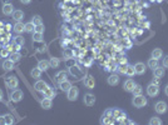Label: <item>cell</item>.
<instances>
[{"label": "cell", "instance_id": "obj_49", "mask_svg": "<svg viewBox=\"0 0 168 125\" xmlns=\"http://www.w3.org/2000/svg\"><path fill=\"white\" fill-rule=\"evenodd\" d=\"M2 99H3V90L0 89V100H2Z\"/></svg>", "mask_w": 168, "mask_h": 125}, {"label": "cell", "instance_id": "obj_38", "mask_svg": "<svg viewBox=\"0 0 168 125\" xmlns=\"http://www.w3.org/2000/svg\"><path fill=\"white\" fill-rule=\"evenodd\" d=\"M126 70H127V64H121V65L118 66V71H119L121 74H126Z\"/></svg>", "mask_w": 168, "mask_h": 125}, {"label": "cell", "instance_id": "obj_5", "mask_svg": "<svg viewBox=\"0 0 168 125\" xmlns=\"http://www.w3.org/2000/svg\"><path fill=\"white\" fill-rule=\"evenodd\" d=\"M78 95H79V89H78L77 86H73V85H72V88L67 91V98H68V100H70V101H75V100L78 99Z\"/></svg>", "mask_w": 168, "mask_h": 125}, {"label": "cell", "instance_id": "obj_35", "mask_svg": "<svg viewBox=\"0 0 168 125\" xmlns=\"http://www.w3.org/2000/svg\"><path fill=\"white\" fill-rule=\"evenodd\" d=\"M4 118H5V124H7V125H13V124H14V118H13V115L5 114Z\"/></svg>", "mask_w": 168, "mask_h": 125}, {"label": "cell", "instance_id": "obj_47", "mask_svg": "<svg viewBox=\"0 0 168 125\" xmlns=\"http://www.w3.org/2000/svg\"><path fill=\"white\" fill-rule=\"evenodd\" d=\"M3 4H12V0H2Z\"/></svg>", "mask_w": 168, "mask_h": 125}, {"label": "cell", "instance_id": "obj_20", "mask_svg": "<svg viewBox=\"0 0 168 125\" xmlns=\"http://www.w3.org/2000/svg\"><path fill=\"white\" fill-rule=\"evenodd\" d=\"M14 12V7L12 4H3V13L4 15H12Z\"/></svg>", "mask_w": 168, "mask_h": 125}, {"label": "cell", "instance_id": "obj_14", "mask_svg": "<svg viewBox=\"0 0 168 125\" xmlns=\"http://www.w3.org/2000/svg\"><path fill=\"white\" fill-rule=\"evenodd\" d=\"M134 85H136V83H134L132 79H127V80L124 81V84H123V89H124V91H127V93H132Z\"/></svg>", "mask_w": 168, "mask_h": 125}, {"label": "cell", "instance_id": "obj_39", "mask_svg": "<svg viewBox=\"0 0 168 125\" xmlns=\"http://www.w3.org/2000/svg\"><path fill=\"white\" fill-rule=\"evenodd\" d=\"M162 66L164 69H168V55H166L164 58H162Z\"/></svg>", "mask_w": 168, "mask_h": 125}, {"label": "cell", "instance_id": "obj_25", "mask_svg": "<svg viewBox=\"0 0 168 125\" xmlns=\"http://www.w3.org/2000/svg\"><path fill=\"white\" fill-rule=\"evenodd\" d=\"M24 25H25V24H23L22 22H17V24L14 25V28H13V29H14V31H15V33H18V34H22L23 31H25V28H24Z\"/></svg>", "mask_w": 168, "mask_h": 125}, {"label": "cell", "instance_id": "obj_42", "mask_svg": "<svg viewBox=\"0 0 168 125\" xmlns=\"http://www.w3.org/2000/svg\"><path fill=\"white\" fill-rule=\"evenodd\" d=\"M74 68H77V66H72V68H70V73H72V74H74V73H75V74H80V70L74 69Z\"/></svg>", "mask_w": 168, "mask_h": 125}, {"label": "cell", "instance_id": "obj_30", "mask_svg": "<svg viewBox=\"0 0 168 125\" xmlns=\"http://www.w3.org/2000/svg\"><path fill=\"white\" fill-rule=\"evenodd\" d=\"M24 28H25V31H27V33H34V30H35V24H34L33 22H29V23H27V24L24 25Z\"/></svg>", "mask_w": 168, "mask_h": 125}, {"label": "cell", "instance_id": "obj_36", "mask_svg": "<svg viewBox=\"0 0 168 125\" xmlns=\"http://www.w3.org/2000/svg\"><path fill=\"white\" fill-rule=\"evenodd\" d=\"M32 22L35 24V25H39V24H43V20H42V18L39 17V15H34L33 17V19H32Z\"/></svg>", "mask_w": 168, "mask_h": 125}, {"label": "cell", "instance_id": "obj_34", "mask_svg": "<svg viewBox=\"0 0 168 125\" xmlns=\"http://www.w3.org/2000/svg\"><path fill=\"white\" fill-rule=\"evenodd\" d=\"M49 63H50V68H58L60 65V60L58 58H50Z\"/></svg>", "mask_w": 168, "mask_h": 125}, {"label": "cell", "instance_id": "obj_19", "mask_svg": "<svg viewBox=\"0 0 168 125\" xmlns=\"http://www.w3.org/2000/svg\"><path fill=\"white\" fill-rule=\"evenodd\" d=\"M108 84L111 85V86H116V85H118V83H119V76L118 75H116V74H112L109 78H108Z\"/></svg>", "mask_w": 168, "mask_h": 125}, {"label": "cell", "instance_id": "obj_21", "mask_svg": "<svg viewBox=\"0 0 168 125\" xmlns=\"http://www.w3.org/2000/svg\"><path fill=\"white\" fill-rule=\"evenodd\" d=\"M12 17H13V19L15 22H22L23 18H24V13L22 10H14L13 14H12Z\"/></svg>", "mask_w": 168, "mask_h": 125}, {"label": "cell", "instance_id": "obj_27", "mask_svg": "<svg viewBox=\"0 0 168 125\" xmlns=\"http://www.w3.org/2000/svg\"><path fill=\"white\" fill-rule=\"evenodd\" d=\"M42 73H43V71H42V70L37 66V68H34V69L30 71V75H32V78H34V79H37V80H38V79L42 76Z\"/></svg>", "mask_w": 168, "mask_h": 125}, {"label": "cell", "instance_id": "obj_24", "mask_svg": "<svg viewBox=\"0 0 168 125\" xmlns=\"http://www.w3.org/2000/svg\"><path fill=\"white\" fill-rule=\"evenodd\" d=\"M59 88H60V90H63V91L67 93V91L72 88V83H70L69 80H64V81L59 83Z\"/></svg>", "mask_w": 168, "mask_h": 125}, {"label": "cell", "instance_id": "obj_18", "mask_svg": "<svg viewBox=\"0 0 168 125\" xmlns=\"http://www.w3.org/2000/svg\"><path fill=\"white\" fill-rule=\"evenodd\" d=\"M67 76H68L67 71L62 70V71H58V73H57V75H55V80H57V81H58V84H59V83H62V81L67 80Z\"/></svg>", "mask_w": 168, "mask_h": 125}, {"label": "cell", "instance_id": "obj_7", "mask_svg": "<svg viewBox=\"0 0 168 125\" xmlns=\"http://www.w3.org/2000/svg\"><path fill=\"white\" fill-rule=\"evenodd\" d=\"M134 70H136V75H143L147 71V65H144V63L138 61L134 64Z\"/></svg>", "mask_w": 168, "mask_h": 125}, {"label": "cell", "instance_id": "obj_22", "mask_svg": "<svg viewBox=\"0 0 168 125\" xmlns=\"http://www.w3.org/2000/svg\"><path fill=\"white\" fill-rule=\"evenodd\" d=\"M40 104H42V108H44L45 110H49V109L52 108V105H53V101H52V99H49V98H44V99L40 101Z\"/></svg>", "mask_w": 168, "mask_h": 125}, {"label": "cell", "instance_id": "obj_1", "mask_svg": "<svg viewBox=\"0 0 168 125\" xmlns=\"http://www.w3.org/2000/svg\"><path fill=\"white\" fill-rule=\"evenodd\" d=\"M147 104H148V99H147L146 96H143V94H141V95H134L133 99H132V105H133L134 108L141 109V108H144Z\"/></svg>", "mask_w": 168, "mask_h": 125}, {"label": "cell", "instance_id": "obj_15", "mask_svg": "<svg viewBox=\"0 0 168 125\" xmlns=\"http://www.w3.org/2000/svg\"><path fill=\"white\" fill-rule=\"evenodd\" d=\"M151 58H154V59H157V60H161V59L163 58V50L159 49V48L153 49L152 53H151Z\"/></svg>", "mask_w": 168, "mask_h": 125}, {"label": "cell", "instance_id": "obj_23", "mask_svg": "<svg viewBox=\"0 0 168 125\" xmlns=\"http://www.w3.org/2000/svg\"><path fill=\"white\" fill-rule=\"evenodd\" d=\"M159 60H157V59H154V58H149L148 59V61H147V66L149 68V69H156L158 65H159V63H158Z\"/></svg>", "mask_w": 168, "mask_h": 125}, {"label": "cell", "instance_id": "obj_48", "mask_svg": "<svg viewBox=\"0 0 168 125\" xmlns=\"http://www.w3.org/2000/svg\"><path fill=\"white\" fill-rule=\"evenodd\" d=\"M164 94H166V95L168 96V84H167V85L164 86Z\"/></svg>", "mask_w": 168, "mask_h": 125}, {"label": "cell", "instance_id": "obj_44", "mask_svg": "<svg viewBox=\"0 0 168 125\" xmlns=\"http://www.w3.org/2000/svg\"><path fill=\"white\" fill-rule=\"evenodd\" d=\"M119 64H128V60H127V58L124 56V58H121V60H119Z\"/></svg>", "mask_w": 168, "mask_h": 125}, {"label": "cell", "instance_id": "obj_11", "mask_svg": "<svg viewBox=\"0 0 168 125\" xmlns=\"http://www.w3.org/2000/svg\"><path fill=\"white\" fill-rule=\"evenodd\" d=\"M43 94H44V96L45 98H49V99H54L55 98V95H57V91H55V89L53 88V86H50V85H48L47 88H45V90L43 91Z\"/></svg>", "mask_w": 168, "mask_h": 125}, {"label": "cell", "instance_id": "obj_9", "mask_svg": "<svg viewBox=\"0 0 168 125\" xmlns=\"http://www.w3.org/2000/svg\"><path fill=\"white\" fill-rule=\"evenodd\" d=\"M10 99L13 103H19L23 99V91L19 89H14V91L10 94Z\"/></svg>", "mask_w": 168, "mask_h": 125}, {"label": "cell", "instance_id": "obj_12", "mask_svg": "<svg viewBox=\"0 0 168 125\" xmlns=\"http://www.w3.org/2000/svg\"><path fill=\"white\" fill-rule=\"evenodd\" d=\"M164 74H166V69L162 66H157L156 69H153V78H158V79H162L163 76H164Z\"/></svg>", "mask_w": 168, "mask_h": 125}, {"label": "cell", "instance_id": "obj_41", "mask_svg": "<svg viewBox=\"0 0 168 125\" xmlns=\"http://www.w3.org/2000/svg\"><path fill=\"white\" fill-rule=\"evenodd\" d=\"M64 55H65V56H68V59H69V58H72V56L74 55V53H73L72 50H69V49H68V50H65V51H64Z\"/></svg>", "mask_w": 168, "mask_h": 125}, {"label": "cell", "instance_id": "obj_3", "mask_svg": "<svg viewBox=\"0 0 168 125\" xmlns=\"http://www.w3.org/2000/svg\"><path fill=\"white\" fill-rule=\"evenodd\" d=\"M167 110H168V105H167L166 101L159 100V101H157V103L154 104V111H156L157 114H159V115H161V114H166Z\"/></svg>", "mask_w": 168, "mask_h": 125}, {"label": "cell", "instance_id": "obj_33", "mask_svg": "<svg viewBox=\"0 0 168 125\" xmlns=\"http://www.w3.org/2000/svg\"><path fill=\"white\" fill-rule=\"evenodd\" d=\"M14 44L23 46V45L25 44V39H24L22 35H18V36H15V38H14Z\"/></svg>", "mask_w": 168, "mask_h": 125}, {"label": "cell", "instance_id": "obj_26", "mask_svg": "<svg viewBox=\"0 0 168 125\" xmlns=\"http://www.w3.org/2000/svg\"><path fill=\"white\" fill-rule=\"evenodd\" d=\"M126 75L132 78L136 75V70H134V65H131V64H127V70H126Z\"/></svg>", "mask_w": 168, "mask_h": 125}, {"label": "cell", "instance_id": "obj_32", "mask_svg": "<svg viewBox=\"0 0 168 125\" xmlns=\"http://www.w3.org/2000/svg\"><path fill=\"white\" fill-rule=\"evenodd\" d=\"M132 94H133V96H134V95H141V94H143V88H142L139 84H136L134 88H133V90H132Z\"/></svg>", "mask_w": 168, "mask_h": 125}, {"label": "cell", "instance_id": "obj_6", "mask_svg": "<svg viewBox=\"0 0 168 125\" xmlns=\"http://www.w3.org/2000/svg\"><path fill=\"white\" fill-rule=\"evenodd\" d=\"M83 103H84V105H87V106H93V105L96 104V96H94L93 94L88 93V94L84 95Z\"/></svg>", "mask_w": 168, "mask_h": 125}, {"label": "cell", "instance_id": "obj_10", "mask_svg": "<svg viewBox=\"0 0 168 125\" xmlns=\"http://www.w3.org/2000/svg\"><path fill=\"white\" fill-rule=\"evenodd\" d=\"M5 84H7L8 88L14 89V88H18L19 81H18V79H17L15 76H8V78L5 79Z\"/></svg>", "mask_w": 168, "mask_h": 125}, {"label": "cell", "instance_id": "obj_4", "mask_svg": "<svg viewBox=\"0 0 168 125\" xmlns=\"http://www.w3.org/2000/svg\"><path fill=\"white\" fill-rule=\"evenodd\" d=\"M112 114H113L116 121H118V123H121V124L124 123V120L127 119V114H126L124 111L119 110V109H114V110H112Z\"/></svg>", "mask_w": 168, "mask_h": 125}, {"label": "cell", "instance_id": "obj_31", "mask_svg": "<svg viewBox=\"0 0 168 125\" xmlns=\"http://www.w3.org/2000/svg\"><path fill=\"white\" fill-rule=\"evenodd\" d=\"M9 59H12L14 63H17V61H19V60L22 59V55H20L19 51H13V53L9 55Z\"/></svg>", "mask_w": 168, "mask_h": 125}, {"label": "cell", "instance_id": "obj_43", "mask_svg": "<svg viewBox=\"0 0 168 125\" xmlns=\"http://www.w3.org/2000/svg\"><path fill=\"white\" fill-rule=\"evenodd\" d=\"M13 48H14V49H13V51H19V50L22 49V46H20V45H17V44H14V45H13Z\"/></svg>", "mask_w": 168, "mask_h": 125}, {"label": "cell", "instance_id": "obj_16", "mask_svg": "<svg viewBox=\"0 0 168 125\" xmlns=\"http://www.w3.org/2000/svg\"><path fill=\"white\" fill-rule=\"evenodd\" d=\"M3 68H4V70H7V71L13 70V69H14V61H13L12 59H7V60H4V63H3Z\"/></svg>", "mask_w": 168, "mask_h": 125}, {"label": "cell", "instance_id": "obj_13", "mask_svg": "<svg viewBox=\"0 0 168 125\" xmlns=\"http://www.w3.org/2000/svg\"><path fill=\"white\" fill-rule=\"evenodd\" d=\"M48 86V84L44 81V80H40V79H38L37 80V83L34 84V88H35V90L37 91H40V93H43L44 90H45V88Z\"/></svg>", "mask_w": 168, "mask_h": 125}, {"label": "cell", "instance_id": "obj_45", "mask_svg": "<svg viewBox=\"0 0 168 125\" xmlns=\"http://www.w3.org/2000/svg\"><path fill=\"white\" fill-rule=\"evenodd\" d=\"M4 124H5V118L3 115V116H0V125H4Z\"/></svg>", "mask_w": 168, "mask_h": 125}, {"label": "cell", "instance_id": "obj_2", "mask_svg": "<svg viewBox=\"0 0 168 125\" xmlns=\"http://www.w3.org/2000/svg\"><path fill=\"white\" fill-rule=\"evenodd\" d=\"M146 91H147V95L149 98H156L158 94H159V85L154 84V83H151L147 85L146 88Z\"/></svg>", "mask_w": 168, "mask_h": 125}, {"label": "cell", "instance_id": "obj_28", "mask_svg": "<svg viewBox=\"0 0 168 125\" xmlns=\"http://www.w3.org/2000/svg\"><path fill=\"white\" fill-rule=\"evenodd\" d=\"M148 124H149V125H162V124H163V121H162V119H161V118H158V116H153V118H151V119H149Z\"/></svg>", "mask_w": 168, "mask_h": 125}, {"label": "cell", "instance_id": "obj_40", "mask_svg": "<svg viewBox=\"0 0 168 125\" xmlns=\"http://www.w3.org/2000/svg\"><path fill=\"white\" fill-rule=\"evenodd\" d=\"M37 33H44V25L43 24H39V25H35V30Z\"/></svg>", "mask_w": 168, "mask_h": 125}, {"label": "cell", "instance_id": "obj_46", "mask_svg": "<svg viewBox=\"0 0 168 125\" xmlns=\"http://www.w3.org/2000/svg\"><path fill=\"white\" fill-rule=\"evenodd\" d=\"M20 3H23V4H30L32 0H20Z\"/></svg>", "mask_w": 168, "mask_h": 125}, {"label": "cell", "instance_id": "obj_37", "mask_svg": "<svg viewBox=\"0 0 168 125\" xmlns=\"http://www.w3.org/2000/svg\"><path fill=\"white\" fill-rule=\"evenodd\" d=\"M10 54H9V49L8 48H4V49H0V56L3 58H8Z\"/></svg>", "mask_w": 168, "mask_h": 125}, {"label": "cell", "instance_id": "obj_8", "mask_svg": "<svg viewBox=\"0 0 168 125\" xmlns=\"http://www.w3.org/2000/svg\"><path fill=\"white\" fill-rule=\"evenodd\" d=\"M83 84H84V86L88 88V89H94V86H96V79L92 75H87L86 78H84V80H83Z\"/></svg>", "mask_w": 168, "mask_h": 125}, {"label": "cell", "instance_id": "obj_29", "mask_svg": "<svg viewBox=\"0 0 168 125\" xmlns=\"http://www.w3.org/2000/svg\"><path fill=\"white\" fill-rule=\"evenodd\" d=\"M33 41H35V43H43V41H44V39H43V33H37V31H34V34H33Z\"/></svg>", "mask_w": 168, "mask_h": 125}, {"label": "cell", "instance_id": "obj_17", "mask_svg": "<svg viewBox=\"0 0 168 125\" xmlns=\"http://www.w3.org/2000/svg\"><path fill=\"white\" fill-rule=\"evenodd\" d=\"M38 68H39L42 71H47V70L50 68L49 60H40V61L38 63Z\"/></svg>", "mask_w": 168, "mask_h": 125}]
</instances>
